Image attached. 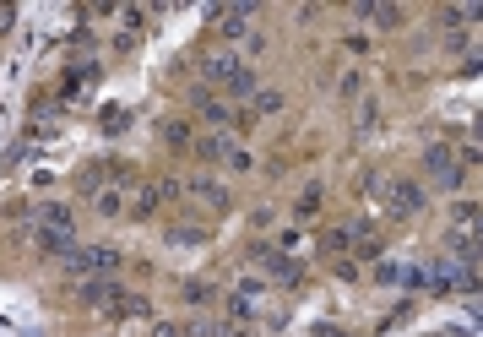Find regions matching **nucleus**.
Segmentation results:
<instances>
[{"label":"nucleus","mask_w":483,"mask_h":337,"mask_svg":"<svg viewBox=\"0 0 483 337\" xmlns=\"http://www.w3.org/2000/svg\"><path fill=\"white\" fill-rule=\"evenodd\" d=\"M315 337H343V332H337V326H321V332H315Z\"/></svg>","instance_id":"1a4fd4ad"},{"label":"nucleus","mask_w":483,"mask_h":337,"mask_svg":"<svg viewBox=\"0 0 483 337\" xmlns=\"http://www.w3.org/2000/svg\"><path fill=\"white\" fill-rule=\"evenodd\" d=\"M98 212L103 218H120V190H98Z\"/></svg>","instance_id":"0eeeda50"},{"label":"nucleus","mask_w":483,"mask_h":337,"mask_svg":"<svg viewBox=\"0 0 483 337\" xmlns=\"http://www.w3.org/2000/svg\"><path fill=\"white\" fill-rule=\"evenodd\" d=\"M256 261H261L266 272H277L282 283H293V277H299V261H288L282 251H256Z\"/></svg>","instance_id":"7ed1b4c3"},{"label":"nucleus","mask_w":483,"mask_h":337,"mask_svg":"<svg viewBox=\"0 0 483 337\" xmlns=\"http://www.w3.org/2000/svg\"><path fill=\"white\" fill-rule=\"evenodd\" d=\"M429 174H435V180H440L445 190H456V185H462V168L451 164V152H445V147H429Z\"/></svg>","instance_id":"f03ea898"},{"label":"nucleus","mask_w":483,"mask_h":337,"mask_svg":"<svg viewBox=\"0 0 483 337\" xmlns=\"http://www.w3.org/2000/svg\"><path fill=\"white\" fill-rule=\"evenodd\" d=\"M391 207H402V218H407V212H418L423 207V190L418 185H391Z\"/></svg>","instance_id":"20e7f679"},{"label":"nucleus","mask_w":483,"mask_h":337,"mask_svg":"<svg viewBox=\"0 0 483 337\" xmlns=\"http://www.w3.org/2000/svg\"><path fill=\"white\" fill-rule=\"evenodd\" d=\"M359 17H369V22H381V27H402V11H397V6H364Z\"/></svg>","instance_id":"39448f33"},{"label":"nucleus","mask_w":483,"mask_h":337,"mask_svg":"<svg viewBox=\"0 0 483 337\" xmlns=\"http://www.w3.org/2000/svg\"><path fill=\"white\" fill-rule=\"evenodd\" d=\"M114 261H120V256L109 251V245H93V251H71L65 256L71 272H114Z\"/></svg>","instance_id":"f257e3e1"},{"label":"nucleus","mask_w":483,"mask_h":337,"mask_svg":"<svg viewBox=\"0 0 483 337\" xmlns=\"http://www.w3.org/2000/svg\"><path fill=\"white\" fill-rule=\"evenodd\" d=\"M81 299L87 305H109V283H81Z\"/></svg>","instance_id":"6e6552de"},{"label":"nucleus","mask_w":483,"mask_h":337,"mask_svg":"<svg viewBox=\"0 0 483 337\" xmlns=\"http://www.w3.org/2000/svg\"><path fill=\"white\" fill-rule=\"evenodd\" d=\"M190 190H196V196H201V201H206V207H228V196H223V185H212V180H196V185H190Z\"/></svg>","instance_id":"423d86ee"}]
</instances>
